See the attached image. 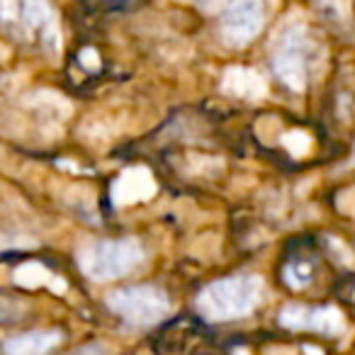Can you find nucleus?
<instances>
[{"label": "nucleus", "mask_w": 355, "mask_h": 355, "mask_svg": "<svg viewBox=\"0 0 355 355\" xmlns=\"http://www.w3.org/2000/svg\"><path fill=\"white\" fill-rule=\"evenodd\" d=\"M263 300V280L253 272L209 282L195 300L200 316L207 321H234L248 316Z\"/></svg>", "instance_id": "obj_1"}, {"label": "nucleus", "mask_w": 355, "mask_h": 355, "mask_svg": "<svg viewBox=\"0 0 355 355\" xmlns=\"http://www.w3.org/2000/svg\"><path fill=\"white\" fill-rule=\"evenodd\" d=\"M0 27L17 42H40L59 49L56 15L46 0H0Z\"/></svg>", "instance_id": "obj_2"}, {"label": "nucleus", "mask_w": 355, "mask_h": 355, "mask_svg": "<svg viewBox=\"0 0 355 355\" xmlns=\"http://www.w3.org/2000/svg\"><path fill=\"white\" fill-rule=\"evenodd\" d=\"M146 253L137 239H107L93 241L78 251V268L93 282H107L134 272Z\"/></svg>", "instance_id": "obj_3"}, {"label": "nucleus", "mask_w": 355, "mask_h": 355, "mask_svg": "<svg viewBox=\"0 0 355 355\" xmlns=\"http://www.w3.org/2000/svg\"><path fill=\"white\" fill-rule=\"evenodd\" d=\"M316 46L304 25H287L272 44V71L290 90H304L314 66Z\"/></svg>", "instance_id": "obj_4"}, {"label": "nucleus", "mask_w": 355, "mask_h": 355, "mask_svg": "<svg viewBox=\"0 0 355 355\" xmlns=\"http://www.w3.org/2000/svg\"><path fill=\"white\" fill-rule=\"evenodd\" d=\"M195 6L219 17V32L232 46L253 42L266 25L263 0H195Z\"/></svg>", "instance_id": "obj_5"}, {"label": "nucleus", "mask_w": 355, "mask_h": 355, "mask_svg": "<svg viewBox=\"0 0 355 355\" xmlns=\"http://www.w3.org/2000/svg\"><path fill=\"white\" fill-rule=\"evenodd\" d=\"M105 304L134 329L156 326L171 314V300L156 285H129L105 297Z\"/></svg>", "instance_id": "obj_6"}, {"label": "nucleus", "mask_w": 355, "mask_h": 355, "mask_svg": "<svg viewBox=\"0 0 355 355\" xmlns=\"http://www.w3.org/2000/svg\"><path fill=\"white\" fill-rule=\"evenodd\" d=\"M285 329L292 331H314L324 336H338L343 331V316L336 306H306L287 304L277 316Z\"/></svg>", "instance_id": "obj_7"}, {"label": "nucleus", "mask_w": 355, "mask_h": 355, "mask_svg": "<svg viewBox=\"0 0 355 355\" xmlns=\"http://www.w3.org/2000/svg\"><path fill=\"white\" fill-rule=\"evenodd\" d=\"M61 343L59 331H30L3 343V355H49Z\"/></svg>", "instance_id": "obj_8"}, {"label": "nucleus", "mask_w": 355, "mask_h": 355, "mask_svg": "<svg viewBox=\"0 0 355 355\" xmlns=\"http://www.w3.org/2000/svg\"><path fill=\"white\" fill-rule=\"evenodd\" d=\"M69 355H112V353H110V348L105 343H88V345H80L78 350H73Z\"/></svg>", "instance_id": "obj_9"}]
</instances>
